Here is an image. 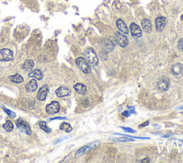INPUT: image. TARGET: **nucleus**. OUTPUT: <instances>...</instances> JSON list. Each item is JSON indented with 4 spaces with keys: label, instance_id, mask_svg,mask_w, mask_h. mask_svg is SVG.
I'll list each match as a JSON object with an SVG mask.
<instances>
[{
    "label": "nucleus",
    "instance_id": "obj_1",
    "mask_svg": "<svg viewBox=\"0 0 183 163\" xmlns=\"http://www.w3.org/2000/svg\"><path fill=\"white\" fill-rule=\"evenodd\" d=\"M76 64L77 67L85 73H89L91 72V68L88 62L84 58H78L76 60Z\"/></svg>",
    "mask_w": 183,
    "mask_h": 163
},
{
    "label": "nucleus",
    "instance_id": "obj_2",
    "mask_svg": "<svg viewBox=\"0 0 183 163\" xmlns=\"http://www.w3.org/2000/svg\"><path fill=\"white\" fill-rule=\"evenodd\" d=\"M85 55H86L87 59L88 60L89 63H90L92 65L95 66V65H97V64H98L99 63L98 58H97L95 50H93L92 48H88V49L86 50Z\"/></svg>",
    "mask_w": 183,
    "mask_h": 163
},
{
    "label": "nucleus",
    "instance_id": "obj_3",
    "mask_svg": "<svg viewBox=\"0 0 183 163\" xmlns=\"http://www.w3.org/2000/svg\"><path fill=\"white\" fill-rule=\"evenodd\" d=\"M101 143L100 141H94V142H92L89 145H87L86 146L82 147L78 150L77 151V152H76L75 156L76 157H80L82 155L85 154V153L89 152V151H90L91 149H92L93 148H95V147H98L99 145H100Z\"/></svg>",
    "mask_w": 183,
    "mask_h": 163
},
{
    "label": "nucleus",
    "instance_id": "obj_4",
    "mask_svg": "<svg viewBox=\"0 0 183 163\" xmlns=\"http://www.w3.org/2000/svg\"><path fill=\"white\" fill-rule=\"evenodd\" d=\"M13 52L11 50L7 49V48L0 50V61H11L13 60Z\"/></svg>",
    "mask_w": 183,
    "mask_h": 163
},
{
    "label": "nucleus",
    "instance_id": "obj_5",
    "mask_svg": "<svg viewBox=\"0 0 183 163\" xmlns=\"http://www.w3.org/2000/svg\"><path fill=\"white\" fill-rule=\"evenodd\" d=\"M17 126L22 132H24L27 135H30L32 134L29 124L27 121H25L24 120L19 119L17 121Z\"/></svg>",
    "mask_w": 183,
    "mask_h": 163
},
{
    "label": "nucleus",
    "instance_id": "obj_6",
    "mask_svg": "<svg viewBox=\"0 0 183 163\" xmlns=\"http://www.w3.org/2000/svg\"><path fill=\"white\" fill-rule=\"evenodd\" d=\"M60 105L56 101H52L50 104L46 106V111L50 114H57L59 111Z\"/></svg>",
    "mask_w": 183,
    "mask_h": 163
},
{
    "label": "nucleus",
    "instance_id": "obj_7",
    "mask_svg": "<svg viewBox=\"0 0 183 163\" xmlns=\"http://www.w3.org/2000/svg\"><path fill=\"white\" fill-rule=\"evenodd\" d=\"M167 19L165 17H159L155 19V28L157 32H162L167 25Z\"/></svg>",
    "mask_w": 183,
    "mask_h": 163
},
{
    "label": "nucleus",
    "instance_id": "obj_8",
    "mask_svg": "<svg viewBox=\"0 0 183 163\" xmlns=\"http://www.w3.org/2000/svg\"><path fill=\"white\" fill-rule=\"evenodd\" d=\"M130 31H131L132 36L134 38H139L142 36V35H143L142 30L137 24H135V23H132L130 26Z\"/></svg>",
    "mask_w": 183,
    "mask_h": 163
},
{
    "label": "nucleus",
    "instance_id": "obj_9",
    "mask_svg": "<svg viewBox=\"0 0 183 163\" xmlns=\"http://www.w3.org/2000/svg\"><path fill=\"white\" fill-rule=\"evenodd\" d=\"M115 38L117 43L121 46L122 48H125L128 45V40L127 37L120 32H117L115 33Z\"/></svg>",
    "mask_w": 183,
    "mask_h": 163
},
{
    "label": "nucleus",
    "instance_id": "obj_10",
    "mask_svg": "<svg viewBox=\"0 0 183 163\" xmlns=\"http://www.w3.org/2000/svg\"><path fill=\"white\" fill-rule=\"evenodd\" d=\"M49 92V87L47 85H43L39 90L37 93V99L40 101H44L46 99Z\"/></svg>",
    "mask_w": 183,
    "mask_h": 163
},
{
    "label": "nucleus",
    "instance_id": "obj_11",
    "mask_svg": "<svg viewBox=\"0 0 183 163\" xmlns=\"http://www.w3.org/2000/svg\"><path fill=\"white\" fill-rule=\"evenodd\" d=\"M158 88L162 91H167L170 88V80L168 78L162 77L158 82Z\"/></svg>",
    "mask_w": 183,
    "mask_h": 163
},
{
    "label": "nucleus",
    "instance_id": "obj_12",
    "mask_svg": "<svg viewBox=\"0 0 183 163\" xmlns=\"http://www.w3.org/2000/svg\"><path fill=\"white\" fill-rule=\"evenodd\" d=\"M55 93L58 97H65L69 96L71 94V91L67 87L61 86L56 90Z\"/></svg>",
    "mask_w": 183,
    "mask_h": 163
},
{
    "label": "nucleus",
    "instance_id": "obj_13",
    "mask_svg": "<svg viewBox=\"0 0 183 163\" xmlns=\"http://www.w3.org/2000/svg\"><path fill=\"white\" fill-rule=\"evenodd\" d=\"M117 27L118 30L123 34H128L129 33V29H128L125 23L122 19H119L117 21Z\"/></svg>",
    "mask_w": 183,
    "mask_h": 163
},
{
    "label": "nucleus",
    "instance_id": "obj_14",
    "mask_svg": "<svg viewBox=\"0 0 183 163\" xmlns=\"http://www.w3.org/2000/svg\"><path fill=\"white\" fill-rule=\"evenodd\" d=\"M25 88L28 92H34L37 88V83L34 79H32L30 82L27 83L25 86Z\"/></svg>",
    "mask_w": 183,
    "mask_h": 163
},
{
    "label": "nucleus",
    "instance_id": "obj_15",
    "mask_svg": "<svg viewBox=\"0 0 183 163\" xmlns=\"http://www.w3.org/2000/svg\"><path fill=\"white\" fill-rule=\"evenodd\" d=\"M142 27H143V30L145 32L149 33L151 32L152 29V22L149 19H144L142 21Z\"/></svg>",
    "mask_w": 183,
    "mask_h": 163
},
{
    "label": "nucleus",
    "instance_id": "obj_16",
    "mask_svg": "<svg viewBox=\"0 0 183 163\" xmlns=\"http://www.w3.org/2000/svg\"><path fill=\"white\" fill-rule=\"evenodd\" d=\"M29 77L34 78L35 79H37V80L40 81L43 78L44 75L40 70L35 69L34 71H31V72L29 73Z\"/></svg>",
    "mask_w": 183,
    "mask_h": 163
},
{
    "label": "nucleus",
    "instance_id": "obj_17",
    "mask_svg": "<svg viewBox=\"0 0 183 163\" xmlns=\"http://www.w3.org/2000/svg\"><path fill=\"white\" fill-rule=\"evenodd\" d=\"M34 63L33 62L32 60H27L26 61L24 62V64L22 65V68L25 71H27V72H31L32 71L33 68H34Z\"/></svg>",
    "mask_w": 183,
    "mask_h": 163
},
{
    "label": "nucleus",
    "instance_id": "obj_18",
    "mask_svg": "<svg viewBox=\"0 0 183 163\" xmlns=\"http://www.w3.org/2000/svg\"><path fill=\"white\" fill-rule=\"evenodd\" d=\"M74 88L76 92L78 93L79 94L85 95L87 93V88L82 83H77L74 86Z\"/></svg>",
    "mask_w": 183,
    "mask_h": 163
},
{
    "label": "nucleus",
    "instance_id": "obj_19",
    "mask_svg": "<svg viewBox=\"0 0 183 163\" xmlns=\"http://www.w3.org/2000/svg\"><path fill=\"white\" fill-rule=\"evenodd\" d=\"M9 79H10V81H11V82L15 83H22L23 81H24V78H23V77L20 74H19V73H16V74L9 76Z\"/></svg>",
    "mask_w": 183,
    "mask_h": 163
},
{
    "label": "nucleus",
    "instance_id": "obj_20",
    "mask_svg": "<svg viewBox=\"0 0 183 163\" xmlns=\"http://www.w3.org/2000/svg\"><path fill=\"white\" fill-rule=\"evenodd\" d=\"M103 48H104L105 52L112 51L114 49V45L110 40H106L104 45H103Z\"/></svg>",
    "mask_w": 183,
    "mask_h": 163
},
{
    "label": "nucleus",
    "instance_id": "obj_21",
    "mask_svg": "<svg viewBox=\"0 0 183 163\" xmlns=\"http://www.w3.org/2000/svg\"><path fill=\"white\" fill-rule=\"evenodd\" d=\"M59 129L63 130V131H65L66 132H70L72 130V127H71V125L67 123V122H63V123H62L60 125Z\"/></svg>",
    "mask_w": 183,
    "mask_h": 163
},
{
    "label": "nucleus",
    "instance_id": "obj_22",
    "mask_svg": "<svg viewBox=\"0 0 183 163\" xmlns=\"http://www.w3.org/2000/svg\"><path fill=\"white\" fill-rule=\"evenodd\" d=\"M3 129L5 130L6 131H11L14 129V125L10 121H7L5 125H3Z\"/></svg>",
    "mask_w": 183,
    "mask_h": 163
},
{
    "label": "nucleus",
    "instance_id": "obj_23",
    "mask_svg": "<svg viewBox=\"0 0 183 163\" xmlns=\"http://www.w3.org/2000/svg\"><path fill=\"white\" fill-rule=\"evenodd\" d=\"M40 127L42 130H44V131H46V132H47V133H50V131H52L51 129H50V127H47V123L45 121L40 122Z\"/></svg>",
    "mask_w": 183,
    "mask_h": 163
},
{
    "label": "nucleus",
    "instance_id": "obj_24",
    "mask_svg": "<svg viewBox=\"0 0 183 163\" xmlns=\"http://www.w3.org/2000/svg\"><path fill=\"white\" fill-rule=\"evenodd\" d=\"M3 109L6 112V113L7 114V115H8L10 118H11V119H14V118L16 117V114H15L14 112L11 111V110H9V109H7V108H3Z\"/></svg>",
    "mask_w": 183,
    "mask_h": 163
},
{
    "label": "nucleus",
    "instance_id": "obj_25",
    "mask_svg": "<svg viewBox=\"0 0 183 163\" xmlns=\"http://www.w3.org/2000/svg\"><path fill=\"white\" fill-rule=\"evenodd\" d=\"M113 141H132L134 139L132 138H130V137H125V138H114L113 139Z\"/></svg>",
    "mask_w": 183,
    "mask_h": 163
},
{
    "label": "nucleus",
    "instance_id": "obj_26",
    "mask_svg": "<svg viewBox=\"0 0 183 163\" xmlns=\"http://www.w3.org/2000/svg\"><path fill=\"white\" fill-rule=\"evenodd\" d=\"M121 129L124 130L125 131H127V132H130V133H135V131H134V130L131 129V128H127V127H121Z\"/></svg>",
    "mask_w": 183,
    "mask_h": 163
},
{
    "label": "nucleus",
    "instance_id": "obj_27",
    "mask_svg": "<svg viewBox=\"0 0 183 163\" xmlns=\"http://www.w3.org/2000/svg\"><path fill=\"white\" fill-rule=\"evenodd\" d=\"M178 48L180 50H183V38L180 39L178 42Z\"/></svg>",
    "mask_w": 183,
    "mask_h": 163
},
{
    "label": "nucleus",
    "instance_id": "obj_28",
    "mask_svg": "<svg viewBox=\"0 0 183 163\" xmlns=\"http://www.w3.org/2000/svg\"><path fill=\"white\" fill-rule=\"evenodd\" d=\"M131 113L130 112V111H124L122 113V115L126 116V117H128V116H130Z\"/></svg>",
    "mask_w": 183,
    "mask_h": 163
},
{
    "label": "nucleus",
    "instance_id": "obj_29",
    "mask_svg": "<svg viewBox=\"0 0 183 163\" xmlns=\"http://www.w3.org/2000/svg\"><path fill=\"white\" fill-rule=\"evenodd\" d=\"M149 125V121H146V122H145V123H143V124H142L141 125H140L139 126V128H142V127H146V126H147Z\"/></svg>",
    "mask_w": 183,
    "mask_h": 163
},
{
    "label": "nucleus",
    "instance_id": "obj_30",
    "mask_svg": "<svg viewBox=\"0 0 183 163\" xmlns=\"http://www.w3.org/2000/svg\"><path fill=\"white\" fill-rule=\"evenodd\" d=\"M66 118L65 117H54V118H51V119H50L51 121H52V120H55V119H65Z\"/></svg>",
    "mask_w": 183,
    "mask_h": 163
},
{
    "label": "nucleus",
    "instance_id": "obj_31",
    "mask_svg": "<svg viewBox=\"0 0 183 163\" xmlns=\"http://www.w3.org/2000/svg\"><path fill=\"white\" fill-rule=\"evenodd\" d=\"M129 111H130V113H131V114L135 113V108H134V107H130Z\"/></svg>",
    "mask_w": 183,
    "mask_h": 163
},
{
    "label": "nucleus",
    "instance_id": "obj_32",
    "mask_svg": "<svg viewBox=\"0 0 183 163\" xmlns=\"http://www.w3.org/2000/svg\"><path fill=\"white\" fill-rule=\"evenodd\" d=\"M149 162V159H147V160H142L141 161V162Z\"/></svg>",
    "mask_w": 183,
    "mask_h": 163
},
{
    "label": "nucleus",
    "instance_id": "obj_33",
    "mask_svg": "<svg viewBox=\"0 0 183 163\" xmlns=\"http://www.w3.org/2000/svg\"><path fill=\"white\" fill-rule=\"evenodd\" d=\"M181 19H182V20L183 21V15H182V17H181Z\"/></svg>",
    "mask_w": 183,
    "mask_h": 163
}]
</instances>
